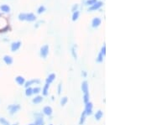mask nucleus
Returning <instances> with one entry per match:
<instances>
[{
  "mask_svg": "<svg viewBox=\"0 0 151 125\" xmlns=\"http://www.w3.org/2000/svg\"><path fill=\"white\" fill-rule=\"evenodd\" d=\"M20 45H21V42H19V41L12 43V45H11V50H12V51H16V50H18L19 49Z\"/></svg>",
  "mask_w": 151,
  "mask_h": 125,
  "instance_id": "nucleus-4",
  "label": "nucleus"
},
{
  "mask_svg": "<svg viewBox=\"0 0 151 125\" xmlns=\"http://www.w3.org/2000/svg\"><path fill=\"white\" fill-rule=\"evenodd\" d=\"M96 3V0H89V1H87V4H94Z\"/></svg>",
  "mask_w": 151,
  "mask_h": 125,
  "instance_id": "nucleus-29",
  "label": "nucleus"
},
{
  "mask_svg": "<svg viewBox=\"0 0 151 125\" xmlns=\"http://www.w3.org/2000/svg\"><path fill=\"white\" fill-rule=\"evenodd\" d=\"M45 10V7H44V6H40V9H38V13H39V14H41V13L44 12Z\"/></svg>",
  "mask_w": 151,
  "mask_h": 125,
  "instance_id": "nucleus-28",
  "label": "nucleus"
},
{
  "mask_svg": "<svg viewBox=\"0 0 151 125\" xmlns=\"http://www.w3.org/2000/svg\"><path fill=\"white\" fill-rule=\"evenodd\" d=\"M33 94H34L33 93V88H31V87H27L26 88V91H25V95L27 97H30Z\"/></svg>",
  "mask_w": 151,
  "mask_h": 125,
  "instance_id": "nucleus-16",
  "label": "nucleus"
},
{
  "mask_svg": "<svg viewBox=\"0 0 151 125\" xmlns=\"http://www.w3.org/2000/svg\"><path fill=\"white\" fill-rule=\"evenodd\" d=\"M78 16H79V12L78 11H76L75 13L73 14V17H72V20H76L78 19Z\"/></svg>",
  "mask_w": 151,
  "mask_h": 125,
  "instance_id": "nucleus-23",
  "label": "nucleus"
},
{
  "mask_svg": "<svg viewBox=\"0 0 151 125\" xmlns=\"http://www.w3.org/2000/svg\"><path fill=\"white\" fill-rule=\"evenodd\" d=\"M103 5V3L102 2H96L89 9V11H92V10H95V9H99L101 6Z\"/></svg>",
  "mask_w": 151,
  "mask_h": 125,
  "instance_id": "nucleus-5",
  "label": "nucleus"
},
{
  "mask_svg": "<svg viewBox=\"0 0 151 125\" xmlns=\"http://www.w3.org/2000/svg\"><path fill=\"white\" fill-rule=\"evenodd\" d=\"M40 91H41V89H40V87H35V88L33 89V93L38 94L39 93H40Z\"/></svg>",
  "mask_w": 151,
  "mask_h": 125,
  "instance_id": "nucleus-25",
  "label": "nucleus"
},
{
  "mask_svg": "<svg viewBox=\"0 0 151 125\" xmlns=\"http://www.w3.org/2000/svg\"><path fill=\"white\" fill-rule=\"evenodd\" d=\"M43 113L45 115H47V116H50V115L52 114V108H50V107H45L43 109Z\"/></svg>",
  "mask_w": 151,
  "mask_h": 125,
  "instance_id": "nucleus-6",
  "label": "nucleus"
},
{
  "mask_svg": "<svg viewBox=\"0 0 151 125\" xmlns=\"http://www.w3.org/2000/svg\"><path fill=\"white\" fill-rule=\"evenodd\" d=\"M103 55L102 54V53H100L99 54V55H98V57H97V62H102L103 60Z\"/></svg>",
  "mask_w": 151,
  "mask_h": 125,
  "instance_id": "nucleus-27",
  "label": "nucleus"
},
{
  "mask_svg": "<svg viewBox=\"0 0 151 125\" xmlns=\"http://www.w3.org/2000/svg\"><path fill=\"white\" fill-rule=\"evenodd\" d=\"M81 90L84 93V94L85 93H88V85H87V82L86 81L81 83Z\"/></svg>",
  "mask_w": 151,
  "mask_h": 125,
  "instance_id": "nucleus-8",
  "label": "nucleus"
},
{
  "mask_svg": "<svg viewBox=\"0 0 151 125\" xmlns=\"http://www.w3.org/2000/svg\"><path fill=\"white\" fill-rule=\"evenodd\" d=\"M85 119H86V114H85V112H83L81 116V119H80V125L83 124V123L85 121Z\"/></svg>",
  "mask_w": 151,
  "mask_h": 125,
  "instance_id": "nucleus-21",
  "label": "nucleus"
},
{
  "mask_svg": "<svg viewBox=\"0 0 151 125\" xmlns=\"http://www.w3.org/2000/svg\"><path fill=\"white\" fill-rule=\"evenodd\" d=\"M103 113L101 111V110H99V111H97V113H96V114H95V119L98 121V120H100L102 118H103Z\"/></svg>",
  "mask_w": 151,
  "mask_h": 125,
  "instance_id": "nucleus-13",
  "label": "nucleus"
},
{
  "mask_svg": "<svg viewBox=\"0 0 151 125\" xmlns=\"http://www.w3.org/2000/svg\"><path fill=\"white\" fill-rule=\"evenodd\" d=\"M55 78V74H50V75H49L48 77H47V79H46V84H49V85H50L51 82L54 81Z\"/></svg>",
  "mask_w": 151,
  "mask_h": 125,
  "instance_id": "nucleus-11",
  "label": "nucleus"
},
{
  "mask_svg": "<svg viewBox=\"0 0 151 125\" xmlns=\"http://www.w3.org/2000/svg\"><path fill=\"white\" fill-rule=\"evenodd\" d=\"M49 53V46L47 45H44L41 47V49H40V55H41V57L42 58H46L47 57V55H48Z\"/></svg>",
  "mask_w": 151,
  "mask_h": 125,
  "instance_id": "nucleus-2",
  "label": "nucleus"
},
{
  "mask_svg": "<svg viewBox=\"0 0 151 125\" xmlns=\"http://www.w3.org/2000/svg\"><path fill=\"white\" fill-rule=\"evenodd\" d=\"M26 19L29 21H34L35 20V16L33 14H26Z\"/></svg>",
  "mask_w": 151,
  "mask_h": 125,
  "instance_id": "nucleus-17",
  "label": "nucleus"
},
{
  "mask_svg": "<svg viewBox=\"0 0 151 125\" xmlns=\"http://www.w3.org/2000/svg\"><path fill=\"white\" fill-rule=\"evenodd\" d=\"M15 81H16V82L19 85V86H22V85H24V82H25V81H24V78L23 77V76H17L16 78H15Z\"/></svg>",
  "mask_w": 151,
  "mask_h": 125,
  "instance_id": "nucleus-7",
  "label": "nucleus"
},
{
  "mask_svg": "<svg viewBox=\"0 0 151 125\" xmlns=\"http://www.w3.org/2000/svg\"><path fill=\"white\" fill-rule=\"evenodd\" d=\"M34 83H40V80H31V81H29L25 83V87H29L32 84Z\"/></svg>",
  "mask_w": 151,
  "mask_h": 125,
  "instance_id": "nucleus-14",
  "label": "nucleus"
},
{
  "mask_svg": "<svg viewBox=\"0 0 151 125\" xmlns=\"http://www.w3.org/2000/svg\"><path fill=\"white\" fill-rule=\"evenodd\" d=\"M44 124V120L43 118L40 117V118H37L35 119V125H43Z\"/></svg>",
  "mask_w": 151,
  "mask_h": 125,
  "instance_id": "nucleus-15",
  "label": "nucleus"
},
{
  "mask_svg": "<svg viewBox=\"0 0 151 125\" xmlns=\"http://www.w3.org/2000/svg\"><path fill=\"white\" fill-rule=\"evenodd\" d=\"M49 87H50V85H49V84H45V87H44L43 88V91H42L44 96H47V95H48Z\"/></svg>",
  "mask_w": 151,
  "mask_h": 125,
  "instance_id": "nucleus-18",
  "label": "nucleus"
},
{
  "mask_svg": "<svg viewBox=\"0 0 151 125\" xmlns=\"http://www.w3.org/2000/svg\"><path fill=\"white\" fill-rule=\"evenodd\" d=\"M29 125H35V124H29Z\"/></svg>",
  "mask_w": 151,
  "mask_h": 125,
  "instance_id": "nucleus-33",
  "label": "nucleus"
},
{
  "mask_svg": "<svg viewBox=\"0 0 151 125\" xmlns=\"http://www.w3.org/2000/svg\"><path fill=\"white\" fill-rule=\"evenodd\" d=\"M43 101V98L41 97V96H37V97H35V98L33 99V103H35V104H38V103H40L41 102Z\"/></svg>",
  "mask_w": 151,
  "mask_h": 125,
  "instance_id": "nucleus-12",
  "label": "nucleus"
},
{
  "mask_svg": "<svg viewBox=\"0 0 151 125\" xmlns=\"http://www.w3.org/2000/svg\"><path fill=\"white\" fill-rule=\"evenodd\" d=\"M13 125H18V124H13Z\"/></svg>",
  "mask_w": 151,
  "mask_h": 125,
  "instance_id": "nucleus-32",
  "label": "nucleus"
},
{
  "mask_svg": "<svg viewBox=\"0 0 151 125\" xmlns=\"http://www.w3.org/2000/svg\"><path fill=\"white\" fill-rule=\"evenodd\" d=\"M0 9H1V10L4 11V12H5V13L10 11V8H9L8 5H5V4H4V5L1 6V7H0Z\"/></svg>",
  "mask_w": 151,
  "mask_h": 125,
  "instance_id": "nucleus-19",
  "label": "nucleus"
},
{
  "mask_svg": "<svg viewBox=\"0 0 151 125\" xmlns=\"http://www.w3.org/2000/svg\"><path fill=\"white\" fill-rule=\"evenodd\" d=\"M19 20H24V19H26V14H20L19 15Z\"/></svg>",
  "mask_w": 151,
  "mask_h": 125,
  "instance_id": "nucleus-26",
  "label": "nucleus"
},
{
  "mask_svg": "<svg viewBox=\"0 0 151 125\" xmlns=\"http://www.w3.org/2000/svg\"><path fill=\"white\" fill-rule=\"evenodd\" d=\"M4 61L5 62L7 65H11L13 63V58L9 55H5L4 57Z\"/></svg>",
  "mask_w": 151,
  "mask_h": 125,
  "instance_id": "nucleus-10",
  "label": "nucleus"
},
{
  "mask_svg": "<svg viewBox=\"0 0 151 125\" xmlns=\"http://www.w3.org/2000/svg\"><path fill=\"white\" fill-rule=\"evenodd\" d=\"M83 101L85 103H87L89 102V93H85L83 97Z\"/></svg>",
  "mask_w": 151,
  "mask_h": 125,
  "instance_id": "nucleus-22",
  "label": "nucleus"
},
{
  "mask_svg": "<svg viewBox=\"0 0 151 125\" xmlns=\"http://www.w3.org/2000/svg\"><path fill=\"white\" fill-rule=\"evenodd\" d=\"M92 103L88 102L87 103H86V109H85V114L86 115H92Z\"/></svg>",
  "mask_w": 151,
  "mask_h": 125,
  "instance_id": "nucleus-3",
  "label": "nucleus"
},
{
  "mask_svg": "<svg viewBox=\"0 0 151 125\" xmlns=\"http://www.w3.org/2000/svg\"><path fill=\"white\" fill-rule=\"evenodd\" d=\"M100 24H101V19H100L99 18H95V19L92 20V26L94 28L98 27Z\"/></svg>",
  "mask_w": 151,
  "mask_h": 125,
  "instance_id": "nucleus-9",
  "label": "nucleus"
},
{
  "mask_svg": "<svg viewBox=\"0 0 151 125\" xmlns=\"http://www.w3.org/2000/svg\"><path fill=\"white\" fill-rule=\"evenodd\" d=\"M72 54H73V56L75 57V59H76V55L75 54V50H74V48L72 49Z\"/></svg>",
  "mask_w": 151,
  "mask_h": 125,
  "instance_id": "nucleus-31",
  "label": "nucleus"
},
{
  "mask_svg": "<svg viewBox=\"0 0 151 125\" xmlns=\"http://www.w3.org/2000/svg\"><path fill=\"white\" fill-rule=\"evenodd\" d=\"M61 93V84H59L58 86V94H60Z\"/></svg>",
  "mask_w": 151,
  "mask_h": 125,
  "instance_id": "nucleus-30",
  "label": "nucleus"
},
{
  "mask_svg": "<svg viewBox=\"0 0 151 125\" xmlns=\"http://www.w3.org/2000/svg\"><path fill=\"white\" fill-rule=\"evenodd\" d=\"M50 125H52V124H50Z\"/></svg>",
  "mask_w": 151,
  "mask_h": 125,
  "instance_id": "nucleus-34",
  "label": "nucleus"
},
{
  "mask_svg": "<svg viewBox=\"0 0 151 125\" xmlns=\"http://www.w3.org/2000/svg\"><path fill=\"white\" fill-rule=\"evenodd\" d=\"M67 101H68L67 98H66V97H64V98L60 100V104H61L62 106H64V105H65V103H67Z\"/></svg>",
  "mask_w": 151,
  "mask_h": 125,
  "instance_id": "nucleus-24",
  "label": "nucleus"
},
{
  "mask_svg": "<svg viewBox=\"0 0 151 125\" xmlns=\"http://www.w3.org/2000/svg\"><path fill=\"white\" fill-rule=\"evenodd\" d=\"M19 109H20V106L19 104H16V105H10V106L8 107V110H9V114L11 115L14 114Z\"/></svg>",
  "mask_w": 151,
  "mask_h": 125,
  "instance_id": "nucleus-1",
  "label": "nucleus"
},
{
  "mask_svg": "<svg viewBox=\"0 0 151 125\" xmlns=\"http://www.w3.org/2000/svg\"><path fill=\"white\" fill-rule=\"evenodd\" d=\"M0 124L2 125H10L9 122L4 118H0Z\"/></svg>",
  "mask_w": 151,
  "mask_h": 125,
  "instance_id": "nucleus-20",
  "label": "nucleus"
}]
</instances>
